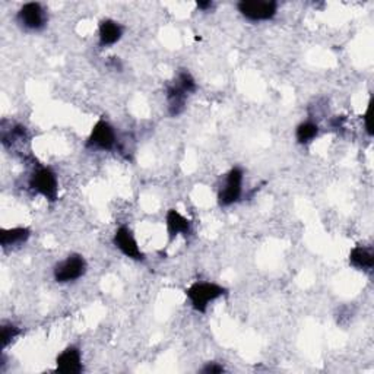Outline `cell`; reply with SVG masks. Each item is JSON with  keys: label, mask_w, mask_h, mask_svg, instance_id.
Masks as SVG:
<instances>
[{"label": "cell", "mask_w": 374, "mask_h": 374, "mask_svg": "<svg viewBox=\"0 0 374 374\" xmlns=\"http://www.w3.org/2000/svg\"><path fill=\"white\" fill-rule=\"evenodd\" d=\"M124 36V27L115 21V20H110L106 18L103 21H100L99 25V45L101 48H107V47H113L115 44H117Z\"/></svg>", "instance_id": "obj_11"}, {"label": "cell", "mask_w": 374, "mask_h": 374, "mask_svg": "<svg viewBox=\"0 0 374 374\" xmlns=\"http://www.w3.org/2000/svg\"><path fill=\"white\" fill-rule=\"evenodd\" d=\"M237 10L250 22H266L278 13V3L275 0H240Z\"/></svg>", "instance_id": "obj_6"}, {"label": "cell", "mask_w": 374, "mask_h": 374, "mask_svg": "<svg viewBox=\"0 0 374 374\" xmlns=\"http://www.w3.org/2000/svg\"><path fill=\"white\" fill-rule=\"evenodd\" d=\"M320 134V126L313 120H304L296 126L294 138L299 145H310L313 141L317 139Z\"/></svg>", "instance_id": "obj_16"}, {"label": "cell", "mask_w": 374, "mask_h": 374, "mask_svg": "<svg viewBox=\"0 0 374 374\" xmlns=\"http://www.w3.org/2000/svg\"><path fill=\"white\" fill-rule=\"evenodd\" d=\"M348 262L354 269L370 273L374 268V252L368 246H355L348 254Z\"/></svg>", "instance_id": "obj_14"}, {"label": "cell", "mask_w": 374, "mask_h": 374, "mask_svg": "<svg viewBox=\"0 0 374 374\" xmlns=\"http://www.w3.org/2000/svg\"><path fill=\"white\" fill-rule=\"evenodd\" d=\"M113 246H115L123 256L135 262H143L145 253L142 252L134 231L127 225H120L113 236Z\"/></svg>", "instance_id": "obj_8"}, {"label": "cell", "mask_w": 374, "mask_h": 374, "mask_svg": "<svg viewBox=\"0 0 374 374\" xmlns=\"http://www.w3.org/2000/svg\"><path fill=\"white\" fill-rule=\"evenodd\" d=\"M174 82L180 87L187 95H192L198 91V82L196 79L193 78V75L187 69H180L177 72Z\"/></svg>", "instance_id": "obj_18"}, {"label": "cell", "mask_w": 374, "mask_h": 374, "mask_svg": "<svg viewBox=\"0 0 374 374\" xmlns=\"http://www.w3.org/2000/svg\"><path fill=\"white\" fill-rule=\"evenodd\" d=\"M55 364V373L59 374H80L85 370L82 363V351L76 345H69L60 351Z\"/></svg>", "instance_id": "obj_9"}, {"label": "cell", "mask_w": 374, "mask_h": 374, "mask_svg": "<svg viewBox=\"0 0 374 374\" xmlns=\"http://www.w3.org/2000/svg\"><path fill=\"white\" fill-rule=\"evenodd\" d=\"M199 371L203 374H221V373H225L226 370L218 361H208V363H205V366Z\"/></svg>", "instance_id": "obj_19"}, {"label": "cell", "mask_w": 374, "mask_h": 374, "mask_svg": "<svg viewBox=\"0 0 374 374\" xmlns=\"http://www.w3.org/2000/svg\"><path fill=\"white\" fill-rule=\"evenodd\" d=\"M28 189L47 202L55 203L59 199V178L56 171L50 167L37 166L28 177Z\"/></svg>", "instance_id": "obj_2"}, {"label": "cell", "mask_w": 374, "mask_h": 374, "mask_svg": "<svg viewBox=\"0 0 374 374\" xmlns=\"http://www.w3.org/2000/svg\"><path fill=\"white\" fill-rule=\"evenodd\" d=\"M22 335V329L12 322H2L0 324V340H2V351H5L10 344Z\"/></svg>", "instance_id": "obj_17"}, {"label": "cell", "mask_w": 374, "mask_h": 374, "mask_svg": "<svg viewBox=\"0 0 374 374\" xmlns=\"http://www.w3.org/2000/svg\"><path fill=\"white\" fill-rule=\"evenodd\" d=\"M16 24L24 31L40 32L48 24V12L44 5L38 2L24 3L16 12Z\"/></svg>", "instance_id": "obj_7"}, {"label": "cell", "mask_w": 374, "mask_h": 374, "mask_svg": "<svg viewBox=\"0 0 374 374\" xmlns=\"http://www.w3.org/2000/svg\"><path fill=\"white\" fill-rule=\"evenodd\" d=\"M243 183H245V170L234 166L224 174V180L217 193V202L221 208H230L238 203L243 198Z\"/></svg>", "instance_id": "obj_3"}, {"label": "cell", "mask_w": 374, "mask_h": 374, "mask_svg": "<svg viewBox=\"0 0 374 374\" xmlns=\"http://www.w3.org/2000/svg\"><path fill=\"white\" fill-rule=\"evenodd\" d=\"M189 95L178 87L175 82L170 84L166 89V100H167V111L171 117H178L182 116L186 104H187Z\"/></svg>", "instance_id": "obj_13"}, {"label": "cell", "mask_w": 374, "mask_h": 374, "mask_svg": "<svg viewBox=\"0 0 374 374\" xmlns=\"http://www.w3.org/2000/svg\"><path fill=\"white\" fill-rule=\"evenodd\" d=\"M371 107H373V103H371V99L368 100V104L366 107V113L363 115V122H364V130L368 138H373V129H371Z\"/></svg>", "instance_id": "obj_20"}, {"label": "cell", "mask_w": 374, "mask_h": 374, "mask_svg": "<svg viewBox=\"0 0 374 374\" xmlns=\"http://www.w3.org/2000/svg\"><path fill=\"white\" fill-rule=\"evenodd\" d=\"M166 229L168 240L174 241L178 236H183L187 238L193 231V225L192 221L187 217H185L180 210L171 208L166 214Z\"/></svg>", "instance_id": "obj_10"}, {"label": "cell", "mask_w": 374, "mask_h": 374, "mask_svg": "<svg viewBox=\"0 0 374 374\" xmlns=\"http://www.w3.org/2000/svg\"><path fill=\"white\" fill-rule=\"evenodd\" d=\"M28 130L25 126L18 124V123H10L9 127L2 123V135H0V141H2V145L6 150L15 148L16 145L25 143L28 141Z\"/></svg>", "instance_id": "obj_15"}, {"label": "cell", "mask_w": 374, "mask_h": 374, "mask_svg": "<svg viewBox=\"0 0 374 374\" xmlns=\"http://www.w3.org/2000/svg\"><path fill=\"white\" fill-rule=\"evenodd\" d=\"M229 294V289L213 281H196L186 289V299L196 313H206L209 305Z\"/></svg>", "instance_id": "obj_1"}, {"label": "cell", "mask_w": 374, "mask_h": 374, "mask_svg": "<svg viewBox=\"0 0 374 374\" xmlns=\"http://www.w3.org/2000/svg\"><path fill=\"white\" fill-rule=\"evenodd\" d=\"M31 237L28 226H12V229H0V246L3 252L13 250L24 246Z\"/></svg>", "instance_id": "obj_12"}, {"label": "cell", "mask_w": 374, "mask_h": 374, "mask_svg": "<svg viewBox=\"0 0 374 374\" xmlns=\"http://www.w3.org/2000/svg\"><path fill=\"white\" fill-rule=\"evenodd\" d=\"M111 66L115 71H122V62L119 60V57H111Z\"/></svg>", "instance_id": "obj_22"}, {"label": "cell", "mask_w": 374, "mask_h": 374, "mask_svg": "<svg viewBox=\"0 0 374 374\" xmlns=\"http://www.w3.org/2000/svg\"><path fill=\"white\" fill-rule=\"evenodd\" d=\"M88 271L87 259L79 253H71L53 268V280L57 284H72L84 278Z\"/></svg>", "instance_id": "obj_5"}, {"label": "cell", "mask_w": 374, "mask_h": 374, "mask_svg": "<svg viewBox=\"0 0 374 374\" xmlns=\"http://www.w3.org/2000/svg\"><path fill=\"white\" fill-rule=\"evenodd\" d=\"M196 8L202 12H209L210 9L214 8V2L213 0H202V2H198L196 3Z\"/></svg>", "instance_id": "obj_21"}, {"label": "cell", "mask_w": 374, "mask_h": 374, "mask_svg": "<svg viewBox=\"0 0 374 374\" xmlns=\"http://www.w3.org/2000/svg\"><path fill=\"white\" fill-rule=\"evenodd\" d=\"M119 136L116 134V129L107 119L100 117L92 126L91 132L87 138L85 146L92 151L101 152H111L117 148Z\"/></svg>", "instance_id": "obj_4"}]
</instances>
